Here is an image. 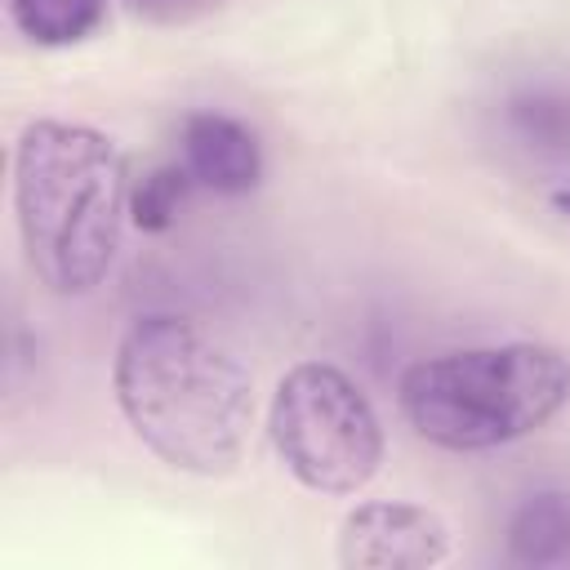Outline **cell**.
Listing matches in <instances>:
<instances>
[{"label":"cell","instance_id":"1","mask_svg":"<svg viewBox=\"0 0 570 570\" xmlns=\"http://www.w3.org/2000/svg\"><path fill=\"white\" fill-rule=\"evenodd\" d=\"M111 387L134 436L174 472L214 481L240 468L254 428V379L191 321L138 316L116 347Z\"/></svg>","mask_w":570,"mask_h":570},{"label":"cell","instance_id":"2","mask_svg":"<svg viewBox=\"0 0 570 570\" xmlns=\"http://www.w3.org/2000/svg\"><path fill=\"white\" fill-rule=\"evenodd\" d=\"M129 160L89 125L31 120L13 147V218L49 294H89L129 223Z\"/></svg>","mask_w":570,"mask_h":570},{"label":"cell","instance_id":"3","mask_svg":"<svg viewBox=\"0 0 570 570\" xmlns=\"http://www.w3.org/2000/svg\"><path fill=\"white\" fill-rule=\"evenodd\" d=\"M405 423L441 450H499L570 405V356L548 343H490L414 361L401 374Z\"/></svg>","mask_w":570,"mask_h":570},{"label":"cell","instance_id":"4","mask_svg":"<svg viewBox=\"0 0 570 570\" xmlns=\"http://www.w3.org/2000/svg\"><path fill=\"white\" fill-rule=\"evenodd\" d=\"M267 436L285 472L312 494H361L383 463V423L370 396L330 361H298L267 405Z\"/></svg>","mask_w":570,"mask_h":570},{"label":"cell","instance_id":"5","mask_svg":"<svg viewBox=\"0 0 570 570\" xmlns=\"http://www.w3.org/2000/svg\"><path fill=\"white\" fill-rule=\"evenodd\" d=\"M454 530L441 512L405 499L356 503L338 521V566L343 570H432L450 561Z\"/></svg>","mask_w":570,"mask_h":570},{"label":"cell","instance_id":"6","mask_svg":"<svg viewBox=\"0 0 570 570\" xmlns=\"http://www.w3.org/2000/svg\"><path fill=\"white\" fill-rule=\"evenodd\" d=\"M183 165L214 196H245L263 178V147L236 116L191 111L183 120Z\"/></svg>","mask_w":570,"mask_h":570},{"label":"cell","instance_id":"7","mask_svg":"<svg viewBox=\"0 0 570 570\" xmlns=\"http://www.w3.org/2000/svg\"><path fill=\"white\" fill-rule=\"evenodd\" d=\"M508 552L521 566H557L570 557V503L561 494H530L508 521Z\"/></svg>","mask_w":570,"mask_h":570},{"label":"cell","instance_id":"8","mask_svg":"<svg viewBox=\"0 0 570 570\" xmlns=\"http://www.w3.org/2000/svg\"><path fill=\"white\" fill-rule=\"evenodd\" d=\"M107 18V0H9V22L40 49H71Z\"/></svg>","mask_w":570,"mask_h":570},{"label":"cell","instance_id":"9","mask_svg":"<svg viewBox=\"0 0 570 570\" xmlns=\"http://www.w3.org/2000/svg\"><path fill=\"white\" fill-rule=\"evenodd\" d=\"M191 183H196V178L187 174V165H160V169L134 178V191H129V223L142 227V232H165V227L178 218V209H183Z\"/></svg>","mask_w":570,"mask_h":570},{"label":"cell","instance_id":"10","mask_svg":"<svg viewBox=\"0 0 570 570\" xmlns=\"http://www.w3.org/2000/svg\"><path fill=\"white\" fill-rule=\"evenodd\" d=\"M129 4L142 9V13H151V18H183L187 9H196L205 0H129Z\"/></svg>","mask_w":570,"mask_h":570},{"label":"cell","instance_id":"11","mask_svg":"<svg viewBox=\"0 0 570 570\" xmlns=\"http://www.w3.org/2000/svg\"><path fill=\"white\" fill-rule=\"evenodd\" d=\"M552 209H557L561 218H570V187H557V191H552Z\"/></svg>","mask_w":570,"mask_h":570}]
</instances>
